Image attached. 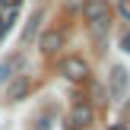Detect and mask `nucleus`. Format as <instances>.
I'll return each instance as SVG.
<instances>
[{
	"label": "nucleus",
	"instance_id": "f257e3e1",
	"mask_svg": "<svg viewBox=\"0 0 130 130\" xmlns=\"http://www.w3.org/2000/svg\"><path fill=\"white\" fill-rule=\"evenodd\" d=\"M83 16H86L89 22L95 25V29H105V25H108V19H111V10H108V3H105V0H89V3L83 6Z\"/></svg>",
	"mask_w": 130,
	"mask_h": 130
},
{
	"label": "nucleus",
	"instance_id": "f03ea898",
	"mask_svg": "<svg viewBox=\"0 0 130 130\" xmlns=\"http://www.w3.org/2000/svg\"><path fill=\"white\" fill-rule=\"evenodd\" d=\"M60 73L67 76V79H73V83H83L89 76V63L83 60V57H63L60 60Z\"/></svg>",
	"mask_w": 130,
	"mask_h": 130
},
{
	"label": "nucleus",
	"instance_id": "7ed1b4c3",
	"mask_svg": "<svg viewBox=\"0 0 130 130\" xmlns=\"http://www.w3.org/2000/svg\"><path fill=\"white\" fill-rule=\"evenodd\" d=\"M29 92H32V79H25V76L6 86V99H10V102H22Z\"/></svg>",
	"mask_w": 130,
	"mask_h": 130
},
{
	"label": "nucleus",
	"instance_id": "20e7f679",
	"mask_svg": "<svg viewBox=\"0 0 130 130\" xmlns=\"http://www.w3.org/2000/svg\"><path fill=\"white\" fill-rule=\"evenodd\" d=\"M89 121H92V108H89L86 102H79V105L73 108V114H70V127H86Z\"/></svg>",
	"mask_w": 130,
	"mask_h": 130
},
{
	"label": "nucleus",
	"instance_id": "39448f33",
	"mask_svg": "<svg viewBox=\"0 0 130 130\" xmlns=\"http://www.w3.org/2000/svg\"><path fill=\"white\" fill-rule=\"evenodd\" d=\"M124 89H127V70H124V67H114V73H111V95L121 99Z\"/></svg>",
	"mask_w": 130,
	"mask_h": 130
},
{
	"label": "nucleus",
	"instance_id": "423d86ee",
	"mask_svg": "<svg viewBox=\"0 0 130 130\" xmlns=\"http://www.w3.org/2000/svg\"><path fill=\"white\" fill-rule=\"evenodd\" d=\"M57 48H60V35H57V32H44L41 35V51L44 54H54Z\"/></svg>",
	"mask_w": 130,
	"mask_h": 130
},
{
	"label": "nucleus",
	"instance_id": "0eeeda50",
	"mask_svg": "<svg viewBox=\"0 0 130 130\" xmlns=\"http://www.w3.org/2000/svg\"><path fill=\"white\" fill-rule=\"evenodd\" d=\"M16 67H19V57H13V60L0 63V83H3V79H10V76H13V70H16Z\"/></svg>",
	"mask_w": 130,
	"mask_h": 130
},
{
	"label": "nucleus",
	"instance_id": "6e6552de",
	"mask_svg": "<svg viewBox=\"0 0 130 130\" xmlns=\"http://www.w3.org/2000/svg\"><path fill=\"white\" fill-rule=\"evenodd\" d=\"M6 32H10V19H6V16H0V38H3Z\"/></svg>",
	"mask_w": 130,
	"mask_h": 130
},
{
	"label": "nucleus",
	"instance_id": "1a4fd4ad",
	"mask_svg": "<svg viewBox=\"0 0 130 130\" xmlns=\"http://www.w3.org/2000/svg\"><path fill=\"white\" fill-rule=\"evenodd\" d=\"M121 13H124V16L130 19V0H121Z\"/></svg>",
	"mask_w": 130,
	"mask_h": 130
},
{
	"label": "nucleus",
	"instance_id": "9d476101",
	"mask_svg": "<svg viewBox=\"0 0 130 130\" xmlns=\"http://www.w3.org/2000/svg\"><path fill=\"white\" fill-rule=\"evenodd\" d=\"M121 48H124V51H127V54H130V32H127V35H124V38H121Z\"/></svg>",
	"mask_w": 130,
	"mask_h": 130
},
{
	"label": "nucleus",
	"instance_id": "9b49d317",
	"mask_svg": "<svg viewBox=\"0 0 130 130\" xmlns=\"http://www.w3.org/2000/svg\"><path fill=\"white\" fill-rule=\"evenodd\" d=\"M0 3H3V6H10V10H16V6L22 3V0H0Z\"/></svg>",
	"mask_w": 130,
	"mask_h": 130
},
{
	"label": "nucleus",
	"instance_id": "f8f14e48",
	"mask_svg": "<svg viewBox=\"0 0 130 130\" xmlns=\"http://www.w3.org/2000/svg\"><path fill=\"white\" fill-rule=\"evenodd\" d=\"M108 130H127V127L124 124H114V127H108Z\"/></svg>",
	"mask_w": 130,
	"mask_h": 130
}]
</instances>
